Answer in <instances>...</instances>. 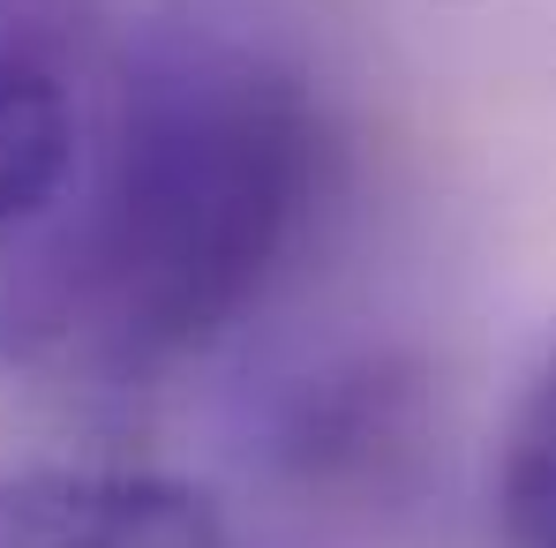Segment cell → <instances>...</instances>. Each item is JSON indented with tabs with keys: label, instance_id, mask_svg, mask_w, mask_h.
I'll return each instance as SVG.
<instances>
[{
	"label": "cell",
	"instance_id": "obj_3",
	"mask_svg": "<svg viewBox=\"0 0 556 548\" xmlns=\"http://www.w3.org/2000/svg\"><path fill=\"white\" fill-rule=\"evenodd\" d=\"M84 158V105L30 0L0 8V241L38 226Z\"/></svg>",
	"mask_w": 556,
	"mask_h": 548
},
{
	"label": "cell",
	"instance_id": "obj_2",
	"mask_svg": "<svg viewBox=\"0 0 556 548\" xmlns=\"http://www.w3.org/2000/svg\"><path fill=\"white\" fill-rule=\"evenodd\" d=\"M0 548H218V511L136 466H15L0 473Z\"/></svg>",
	"mask_w": 556,
	"mask_h": 548
},
{
	"label": "cell",
	"instance_id": "obj_1",
	"mask_svg": "<svg viewBox=\"0 0 556 548\" xmlns=\"http://www.w3.org/2000/svg\"><path fill=\"white\" fill-rule=\"evenodd\" d=\"M324 120L301 68L211 15L128 38L68 195L0 241V361L76 346L151 375L211 346L293 256Z\"/></svg>",
	"mask_w": 556,
	"mask_h": 548
},
{
	"label": "cell",
	"instance_id": "obj_4",
	"mask_svg": "<svg viewBox=\"0 0 556 548\" xmlns=\"http://www.w3.org/2000/svg\"><path fill=\"white\" fill-rule=\"evenodd\" d=\"M496 548H556V354L519 391L496 444Z\"/></svg>",
	"mask_w": 556,
	"mask_h": 548
}]
</instances>
